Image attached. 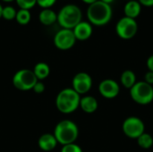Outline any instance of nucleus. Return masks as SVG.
<instances>
[{
  "label": "nucleus",
  "instance_id": "obj_1",
  "mask_svg": "<svg viewBox=\"0 0 153 152\" xmlns=\"http://www.w3.org/2000/svg\"><path fill=\"white\" fill-rule=\"evenodd\" d=\"M113 15L111 5L100 0L89 4L87 8V18L89 22L96 26H103L108 24Z\"/></svg>",
  "mask_w": 153,
  "mask_h": 152
},
{
  "label": "nucleus",
  "instance_id": "obj_6",
  "mask_svg": "<svg viewBox=\"0 0 153 152\" xmlns=\"http://www.w3.org/2000/svg\"><path fill=\"white\" fill-rule=\"evenodd\" d=\"M38 82L33 71L29 69H22L15 73L13 77V84L20 90H32Z\"/></svg>",
  "mask_w": 153,
  "mask_h": 152
},
{
  "label": "nucleus",
  "instance_id": "obj_20",
  "mask_svg": "<svg viewBox=\"0 0 153 152\" xmlns=\"http://www.w3.org/2000/svg\"><path fill=\"white\" fill-rule=\"evenodd\" d=\"M136 140H137L138 145L143 149H150L153 145L152 136L149 133H143Z\"/></svg>",
  "mask_w": 153,
  "mask_h": 152
},
{
  "label": "nucleus",
  "instance_id": "obj_19",
  "mask_svg": "<svg viewBox=\"0 0 153 152\" xmlns=\"http://www.w3.org/2000/svg\"><path fill=\"white\" fill-rule=\"evenodd\" d=\"M31 19V14L30 10H25V9H20L16 13L15 20L16 22L21 24V25H26L30 22Z\"/></svg>",
  "mask_w": 153,
  "mask_h": 152
},
{
  "label": "nucleus",
  "instance_id": "obj_33",
  "mask_svg": "<svg viewBox=\"0 0 153 152\" xmlns=\"http://www.w3.org/2000/svg\"><path fill=\"white\" fill-rule=\"evenodd\" d=\"M127 1H129V0H127Z\"/></svg>",
  "mask_w": 153,
  "mask_h": 152
},
{
  "label": "nucleus",
  "instance_id": "obj_29",
  "mask_svg": "<svg viewBox=\"0 0 153 152\" xmlns=\"http://www.w3.org/2000/svg\"><path fill=\"white\" fill-rule=\"evenodd\" d=\"M82 1L86 3V4H91L95 3L96 1H98V0H82Z\"/></svg>",
  "mask_w": 153,
  "mask_h": 152
},
{
  "label": "nucleus",
  "instance_id": "obj_12",
  "mask_svg": "<svg viewBox=\"0 0 153 152\" xmlns=\"http://www.w3.org/2000/svg\"><path fill=\"white\" fill-rule=\"evenodd\" d=\"M74 34L78 40H86L91 38L92 34V25L89 22L82 21L74 29Z\"/></svg>",
  "mask_w": 153,
  "mask_h": 152
},
{
  "label": "nucleus",
  "instance_id": "obj_23",
  "mask_svg": "<svg viewBox=\"0 0 153 152\" xmlns=\"http://www.w3.org/2000/svg\"><path fill=\"white\" fill-rule=\"evenodd\" d=\"M61 152H82V148L75 144V143H71V144H66V145H64Z\"/></svg>",
  "mask_w": 153,
  "mask_h": 152
},
{
  "label": "nucleus",
  "instance_id": "obj_18",
  "mask_svg": "<svg viewBox=\"0 0 153 152\" xmlns=\"http://www.w3.org/2000/svg\"><path fill=\"white\" fill-rule=\"evenodd\" d=\"M33 73L38 80H44L49 75L50 68L48 65L46 63H38L33 69Z\"/></svg>",
  "mask_w": 153,
  "mask_h": 152
},
{
  "label": "nucleus",
  "instance_id": "obj_22",
  "mask_svg": "<svg viewBox=\"0 0 153 152\" xmlns=\"http://www.w3.org/2000/svg\"><path fill=\"white\" fill-rule=\"evenodd\" d=\"M16 4L20 7V9L30 10L37 4V0H15Z\"/></svg>",
  "mask_w": 153,
  "mask_h": 152
},
{
  "label": "nucleus",
  "instance_id": "obj_16",
  "mask_svg": "<svg viewBox=\"0 0 153 152\" xmlns=\"http://www.w3.org/2000/svg\"><path fill=\"white\" fill-rule=\"evenodd\" d=\"M39 20L43 25L48 26L57 21V13L50 8L43 9L39 14Z\"/></svg>",
  "mask_w": 153,
  "mask_h": 152
},
{
  "label": "nucleus",
  "instance_id": "obj_28",
  "mask_svg": "<svg viewBox=\"0 0 153 152\" xmlns=\"http://www.w3.org/2000/svg\"><path fill=\"white\" fill-rule=\"evenodd\" d=\"M147 67L150 72H153V55L147 59Z\"/></svg>",
  "mask_w": 153,
  "mask_h": 152
},
{
  "label": "nucleus",
  "instance_id": "obj_10",
  "mask_svg": "<svg viewBox=\"0 0 153 152\" xmlns=\"http://www.w3.org/2000/svg\"><path fill=\"white\" fill-rule=\"evenodd\" d=\"M73 89L79 94H86L92 87V79L90 74L84 72L78 73L74 75L72 82Z\"/></svg>",
  "mask_w": 153,
  "mask_h": 152
},
{
  "label": "nucleus",
  "instance_id": "obj_25",
  "mask_svg": "<svg viewBox=\"0 0 153 152\" xmlns=\"http://www.w3.org/2000/svg\"><path fill=\"white\" fill-rule=\"evenodd\" d=\"M36 93H38V94H40V93H42L44 90H45V85H44V83L43 82H36V84L34 85V87H33V89H32Z\"/></svg>",
  "mask_w": 153,
  "mask_h": 152
},
{
  "label": "nucleus",
  "instance_id": "obj_8",
  "mask_svg": "<svg viewBox=\"0 0 153 152\" xmlns=\"http://www.w3.org/2000/svg\"><path fill=\"white\" fill-rule=\"evenodd\" d=\"M145 125L142 119L136 116H130L127 117L122 125V130L124 133L131 138V139H137L144 133Z\"/></svg>",
  "mask_w": 153,
  "mask_h": 152
},
{
  "label": "nucleus",
  "instance_id": "obj_32",
  "mask_svg": "<svg viewBox=\"0 0 153 152\" xmlns=\"http://www.w3.org/2000/svg\"><path fill=\"white\" fill-rule=\"evenodd\" d=\"M2 1H4V2H12L13 0H2Z\"/></svg>",
  "mask_w": 153,
  "mask_h": 152
},
{
  "label": "nucleus",
  "instance_id": "obj_30",
  "mask_svg": "<svg viewBox=\"0 0 153 152\" xmlns=\"http://www.w3.org/2000/svg\"><path fill=\"white\" fill-rule=\"evenodd\" d=\"M100 1H102V2H104L106 4H110L111 3L114 2V0H100Z\"/></svg>",
  "mask_w": 153,
  "mask_h": 152
},
{
  "label": "nucleus",
  "instance_id": "obj_7",
  "mask_svg": "<svg viewBox=\"0 0 153 152\" xmlns=\"http://www.w3.org/2000/svg\"><path fill=\"white\" fill-rule=\"evenodd\" d=\"M138 31V23L135 19L126 16L118 20L116 25V32L118 37L123 39H133Z\"/></svg>",
  "mask_w": 153,
  "mask_h": 152
},
{
  "label": "nucleus",
  "instance_id": "obj_21",
  "mask_svg": "<svg viewBox=\"0 0 153 152\" xmlns=\"http://www.w3.org/2000/svg\"><path fill=\"white\" fill-rule=\"evenodd\" d=\"M16 13H17V11L15 10V8L13 6H12V5L4 6L3 11H2V18H4L6 21H12V20L15 19Z\"/></svg>",
  "mask_w": 153,
  "mask_h": 152
},
{
  "label": "nucleus",
  "instance_id": "obj_27",
  "mask_svg": "<svg viewBox=\"0 0 153 152\" xmlns=\"http://www.w3.org/2000/svg\"><path fill=\"white\" fill-rule=\"evenodd\" d=\"M138 2L141 4V5L152 7L153 6V0H138Z\"/></svg>",
  "mask_w": 153,
  "mask_h": 152
},
{
  "label": "nucleus",
  "instance_id": "obj_5",
  "mask_svg": "<svg viewBox=\"0 0 153 152\" xmlns=\"http://www.w3.org/2000/svg\"><path fill=\"white\" fill-rule=\"evenodd\" d=\"M130 95L135 103L148 105L153 101V87L144 81L136 82L130 89Z\"/></svg>",
  "mask_w": 153,
  "mask_h": 152
},
{
  "label": "nucleus",
  "instance_id": "obj_2",
  "mask_svg": "<svg viewBox=\"0 0 153 152\" xmlns=\"http://www.w3.org/2000/svg\"><path fill=\"white\" fill-rule=\"evenodd\" d=\"M81 96L73 89L62 90L56 99V106L63 114H71L80 107Z\"/></svg>",
  "mask_w": 153,
  "mask_h": 152
},
{
  "label": "nucleus",
  "instance_id": "obj_31",
  "mask_svg": "<svg viewBox=\"0 0 153 152\" xmlns=\"http://www.w3.org/2000/svg\"><path fill=\"white\" fill-rule=\"evenodd\" d=\"M2 11H3V6L0 4V18H2Z\"/></svg>",
  "mask_w": 153,
  "mask_h": 152
},
{
  "label": "nucleus",
  "instance_id": "obj_14",
  "mask_svg": "<svg viewBox=\"0 0 153 152\" xmlns=\"http://www.w3.org/2000/svg\"><path fill=\"white\" fill-rule=\"evenodd\" d=\"M141 11L142 5L138 2V0H129L124 7L125 16L132 19H135L136 17H138L141 13Z\"/></svg>",
  "mask_w": 153,
  "mask_h": 152
},
{
  "label": "nucleus",
  "instance_id": "obj_9",
  "mask_svg": "<svg viewBox=\"0 0 153 152\" xmlns=\"http://www.w3.org/2000/svg\"><path fill=\"white\" fill-rule=\"evenodd\" d=\"M76 40L77 39L73 30L69 29H61L55 34L54 37V44L56 47L60 50H68L72 48Z\"/></svg>",
  "mask_w": 153,
  "mask_h": 152
},
{
  "label": "nucleus",
  "instance_id": "obj_24",
  "mask_svg": "<svg viewBox=\"0 0 153 152\" xmlns=\"http://www.w3.org/2000/svg\"><path fill=\"white\" fill-rule=\"evenodd\" d=\"M56 1V0H37V4H39L43 9H47L53 6Z\"/></svg>",
  "mask_w": 153,
  "mask_h": 152
},
{
  "label": "nucleus",
  "instance_id": "obj_26",
  "mask_svg": "<svg viewBox=\"0 0 153 152\" xmlns=\"http://www.w3.org/2000/svg\"><path fill=\"white\" fill-rule=\"evenodd\" d=\"M144 82H147L148 84L152 85V86L153 84V72H148L145 73L144 75Z\"/></svg>",
  "mask_w": 153,
  "mask_h": 152
},
{
  "label": "nucleus",
  "instance_id": "obj_15",
  "mask_svg": "<svg viewBox=\"0 0 153 152\" xmlns=\"http://www.w3.org/2000/svg\"><path fill=\"white\" fill-rule=\"evenodd\" d=\"M98 101L92 96H85L81 98L80 100V108L88 114L94 113L98 109Z\"/></svg>",
  "mask_w": 153,
  "mask_h": 152
},
{
  "label": "nucleus",
  "instance_id": "obj_3",
  "mask_svg": "<svg viewBox=\"0 0 153 152\" xmlns=\"http://www.w3.org/2000/svg\"><path fill=\"white\" fill-rule=\"evenodd\" d=\"M82 13L81 8L74 4H69L59 10L56 22L62 29L73 30L79 22H82Z\"/></svg>",
  "mask_w": 153,
  "mask_h": 152
},
{
  "label": "nucleus",
  "instance_id": "obj_17",
  "mask_svg": "<svg viewBox=\"0 0 153 152\" xmlns=\"http://www.w3.org/2000/svg\"><path fill=\"white\" fill-rule=\"evenodd\" d=\"M122 85L126 89H131L136 83V76L135 73L131 70H126L122 73L120 78Z\"/></svg>",
  "mask_w": 153,
  "mask_h": 152
},
{
  "label": "nucleus",
  "instance_id": "obj_4",
  "mask_svg": "<svg viewBox=\"0 0 153 152\" xmlns=\"http://www.w3.org/2000/svg\"><path fill=\"white\" fill-rule=\"evenodd\" d=\"M79 135V129L77 125L71 120H63L59 122L54 132L58 143L64 145L74 143Z\"/></svg>",
  "mask_w": 153,
  "mask_h": 152
},
{
  "label": "nucleus",
  "instance_id": "obj_13",
  "mask_svg": "<svg viewBox=\"0 0 153 152\" xmlns=\"http://www.w3.org/2000/svg\"><path fill=\"white\" fill-rule=\"evenodd\" d=\"M38 143H39V147L40 148V150L44 151H51L52 150L56 148L58 142L56 137L54 136V134L45 133L39 137Z\"/></svg>",
  "mask_w": 153,
  "mask_h": 152
},
{
  "label": "nucleus",
  "instance_id": "obj_11",
  "mask_svg": "<svg viewBox=\"0 0 153 152\" xmlns=\"http://www.w3.org/2000/svg\"><path fill=\"white\" fill-rule=\"evenodd\" d=\"M99 91L106 99H114L118 96L120 91L119 84L112 79H106L99 85Z\"/></svg>",
  "mask_w": 153,
  "mask_h": 152
}]
</instances>
